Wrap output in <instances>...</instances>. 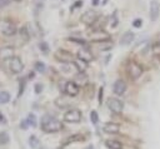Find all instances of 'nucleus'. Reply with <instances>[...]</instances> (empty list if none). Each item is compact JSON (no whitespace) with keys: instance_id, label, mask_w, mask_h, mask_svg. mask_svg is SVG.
<instances>
[{"instance_id":"nucleus-9","label":"nucleus","mask_w":160,"mask_h":149,"mask_svg":"<svg viewBox=\"0 0 160 149\" xmlns=\"http://www.w3.org/2000/svg\"><path fill=\"white\" fill-rule=\"evenodd\" d=\"M96 19H98V14H96V11H94V10H86V11L81 15V18H80V20H81L84 24H86V25H92V24L96 21Z\"/></svg>"},{"instance_id":"nucleus-39","label":"nucleus","mask_w":160,"mask_h":149,"mask_svg":"<svg viewBox=\"0 0 160 149\" xmlns=\"http://www.w3.org/2000/svg\"><path fill=\"white\" fill-rule=\"evenodd\" d=\"M98 4H99V0H92V5H95V6H96Z\"/></svg>"},{"instance_id":"nucleus-31","label":"nucleus","mask_w":160,"mask_h":149,"mask_svg":"<svg viewBox=\"0 0 160 149\" xmlns=\"http://www.w3.org/2000/svg\"><path fill=\"white\" fill-rule=\"evenodd\" d=\"M25 80H26V79H22V81H20V89H19V95H21V94H22V91H24V86H25Z\"/></svg>"},{"instance_id":"nucleus-32","label":"nucleus","mask_w":160,"mask_h":149,"mask_svg":"<svg viewBox=\"0 0 160 149\" xmlns=\"http://www.w3.org/2000/svg\"><path fill=\"white\" fill-rule=\"evenodd\" d=\"M34 89H35V93L39 94V93H41V90H42V85L38 83V84H35V88H34Z\"/></svg>"},{"instance_id":"nucleus-3","label":"nucleus","mask_w":160,"mask_h":149,"mask_svg":"<svg viewBox=\"0 0 160 149\" xmlns=\"http://www.w3.org/2000/svg\"><path fill=\"white\" fill-rule=\"evenodd\" d=\"M126 71H128L130 79L136 80V79H138L139 76H141V74H142V66H141L140 64H138L136 61H130V63H128V65H126Z\"/></svg>"},{"instance_id":"nucleus-19","label":"nucleus","mask_w":160,"mask_h":149,"mask_svg":"<svg viewBox=\"0 0 160 149\" xmlns=\"http://www.w3.org/2000/svg\"><path fill=\"white\" fill-rule=\"evenodd\" d=\"M72 64H74V66L78 69L79 73H84V71L86 70V68H88V63H85V61H82V60H80V59L74 60Z\"/></svg>"},{"instance_id":"nucleus-24","label":"nucleus","mask_w":160,"mask_h":149,"mask_svg":"<svg viewBox=\"0 0 160 149\" xmlns=\"http://www.w3.org/2000/svg\"><path fill=\"white\" fill-rule=\"evenodd\" d=\"M29 145H30L31 148H38V146H39V139H38L35 135H31V136L29 138Z\"/></svg>"},{"instance_id":"nucleus-26","label":"nucleus","mask_w":160,"mask_h":149,"mask_svg":"<svg viewBox=\"0 0 160 149\" xmlns=\"http://www.w3.org/2000/svg\"><path fill=\"white\" fill-rule=\"evenodd\" d=\"M35 70L39 71V73H44L46 70V66H45V64L42 61H36L35 63Z\"/></svg>"},{"instance_id":"nucleus-1","label":"nucleus","mask_w":160,"mask_h":149,"mask_svg":"<svg viewBox=\"0 0 160 149\" xmlns=\"http://www.w3.org/2000/svg\"><path fill=\"white\" fill-rule=\"evenodd\" d=\"M61 128H62V124L55 116L46 114L41 118V129L45 133H56L61 130Z\"/></svg>"},{"instance_id":"nucleus-35","label":"nucleus","mask_w":160,"mask_h":149,"mask_svg":"<svg viewBox=\"0 0 160 149\" xmlns=\"http://www.w3.org/2000/svg\"><path fill=\"white\" fill-rule=\"evenodd\" d=\"M20 126H21V128H22V129H26V128H28V126H29V124H28V121H26V119H25V120H22V121H21V124H20Z\"/></svg>"},{"instance_id":"nucleus-6","label":"nucleus","mask_w":160,"mask_h":149,"mask_svg":"<svg viewBox=\"0 0 160 149\" xmlns=\"http://www.w3.org/2000/svg\"><path fill=\"white\" fill-rule=\"evenodd\" d=\"M64 120L68 123H79L81 120V111L79 109H69L64 114Z\"/></svg>"},{"instance_id":"nucleus-21","label":"nucleus","mask_w":160,"mask_h":149,"mask_svg":"<svg viewBox=\"0 0 160 149\" xmlns=\"http://www.w3.org/2000/svg\"><path fill=\"white\" fill-rule=\"evenodd\" d=\"M26 121H28V124H29V126H32V128H35L38 124V121H36V116H35V114H32V113H30L29 115H28V118H26Z\"/></svg>"},{"instance_id":"nucleus-33","label":"nucleus","mask_w":160,"mask_h":149,"mask_svg":"<svg viewBox=\"0 0 160 149\" xmlns=\"http://www.w3.org/2000/svg\"><path fill=\"white\" fill-rule=\"evenodd\" d=\"M102 93H104V89L100 88V89H99V104L102 103Z\"/></svg>"},{"instance_id":"nucleus-25","label":"nucleus","mask_w":160,"mask_h":149,"mask_svg":"<svg viewBox=\"0 0 160 149\" xmlns=\"http://www.w3.org/2000/svg\"><path fill=\"white\" fill-rule=\"evenodd\" d=\"M98 48H99L100 50H108V49L112 48V43H111L110 40H108V41H102Z\"/></svg>"},{"instance_id":"nucleus-38","label":"nucleus","mask_w":160,"mask_h":149,"mask_svg":"<svg viewBox=\"0 0 160 149\" xmlns=\"http://www.w3.org/2000/svg\"><path fill=\"white\" fill-rule=\"evenodd\" d=\"M34 76H35V74H34V71H30V74L28 75V78H29V79H32Z\"/></svg>"},{"instance_id":"nucleus-7","label":"nucleus","mask_w":160,"mask_h":149,"mask_svg":"<svg viewBox=\"0 0 160 149\" xmlns=\"http://www.w3.org/2000/svg\"><path fill=\"white\" fill-rule=\"evenodd\" d=\"M9 68H10L12 74H19V73L22 71L24 64H22V61H21V59L19 56H12L9 60Z\"/></svg>"},{"instance_id":"nucleus-11","label":"nucleus","mask_w":160,"mask_h":149,"mask_svg":"<svg viewBox=\"0 0 160 149\" xmlns=\"http://www.w3.org/2000/svg\"><path fill=\"white\" fill-rule=\"evenodd\" d=\"M14 46H10V45H6V46H1L0 48V60L1 61H5V60H10L14 55Z\"/></svg>"},{"instance_id":"nucleus-10","label":"nucleus","mask_w":160,"mask_h":149,"mask_svg":"<svg viewBox=\"0 0 160 149\" xmlns=\"http://www.w3.org/2000/svg\"><path fill=\"white\" fill-rule=\"evenodd\" d=\"M90 40L91 41H95V43H102V41L110 40V35L108 33H105L104 30H96V31L91 33Z\"/></svg>"},{"instance_id":"nucleus-40","label":"nucleus","mask_w":160,"mask_h":149,"mask_svg":"<svg viewBox=\"0 0 160 149\" xmlns=\"http://www.w3.org/2000/svg\"><path fill=\"white\" fill-rule=\"evenodd\" d=\"M86 149H92V145H89V146H88Z\"/></svg>"},{"instance_id":"nucleus-8","label":"nucleus","mask_w":160,"mask_h":149,"mask_svg":"<svg viewBox=\"0 0 160 149\" xmlns=\"http://www.w3.org/2000/svg\"><path fill=\"white\" fill-rule=\"evenodd\" d=\"M79 90H80V88H79V85L74 80H69V81L65 83L64 91H65L66 95H69V96H76L79 94Z\"/></svg>"},{"instance_id":"nucleus-5","label":"nucleus","mask_w":160,"mask_h":149,"mask_svg":"<svg viewBox=\"0 0 160 149\" xmlns=\"http://www.w3.org/2000/svg\"><path fill=\"white\" fill-rule=\"evenodd\" d=\"M108 106L114 114H121V111L124 109V103L118 98H109Z\"/></svg>"},{"instance_id":"nucleus-4","label":"nucleus","mask_w":160,"mask_h":149,"mask_svg":"<svg viewBox=\"0 0 160 149\" xmlns=\"http://www.w3.org/2000/svg\"><path fill=\"white\" fill-rule=\"evenodd\" d=\"M54 56H55V59H56L58 61H60V63L68 64V63H72V61H74L72 54H71L70 51H68V50H64V49L56 50V51L54 53Z\"/></svg>"},{"instance_id":"nucleus-22","label":"nucleus","mask_w":160,"mask_h":149,"mask_svg":"<svg viewBox=\"0 0 160 149\" xmlns=\"http://www.w3.org/2000/svg\"><path fill=\"white\" fill-rule=\"evenodd\" d=\"M10 100V94L8 91H0V104H6Z\"/></svg>"},{"instance_id":"nucleus-18","label":"nucleus","mask_w":160,"mask_h":149,"mask_svg":"<svg viewBox=\"0 0 160 149\" xmlns=\"http://www.w3.org/2000/svg\"><path fill=\"white\" fill-rule=\"evenodd\" d=\"M84 140V136L81 134H74V135H70L68 136L65 140H64V145H68L70 143H75V141H81Z\"/></svg>"},{"instance_id":"nucleus-37","label":"nucleus","mask_w":160,"mask_h":149,"mask_svg":"<svg viewBox=\"0 0 160 149\" xmlns=\"http://www.w3.org/2000/svg\"><path fill=\"white\" fill-rule=\"evenodd\" d=\"M9 3H10V0H0V6H1V8H2V6H6Z\"/></svg>"},{"instance_id":"nucleus-23","label":"nucleus","mask_w":160,"mask_h":149,"mask_svg":"<svg viewBox=\"0 0 160 149\" xmlns=\"http://www.w3.org/2000/svg\"><path fill=\"white\" fill-rule=\"evenodd\" d=\"M9 134L6 131H0V145H5L9 143Z\"/></svg>"},{"instance_id":"nucleus-28","label":"nucleus","mask_w":160,"mask_h":149,"mask_svg":"<svg viewBox=\"0 0 160 149\" xmlns=\"http://www.w3.org/2000/svg\"><path fill=\"white\" fill-rule=\"evenodd\" d=\"M39 48L41 49V51H42L44 54H48V53H49V46H48V44H46L45 41L40 43V44H39Z\"/></svg>"},{"instance_id":"nucleus-13","label":"nucleus","mask_w":160,"mask_h":149,"mask_svg":"<svg viewBox=\"0 0 160 149\" xmlns=\"http://www.w3.org/2000/svg\"><path fill=\"white\" fill-rule=\"evenodd\" d=\"M102 130L106 134H118L120 131V125L116 123H112V121H108L104 124Z\"/></svg>"},{"instance_id":"nucleus-27","label":"nucleus","mask_w":160,"mask_h":149,"mask_svg":"<svg viewBox=\"0 0 160 149\" xmlns=\"http://www.w3.org/2000/svg\"><path fill=\"white\" fill-rule=\"evenodd\" d=\"M90 120H91V123L92 124H98V121H99V115H98V113L95 111V110H91V113H90Z\"/></svg>"},{"instance_id":"nucleus-41","label":"nucleus","mask_w":160,"mask_h":149,"mask_svg":"<svg viewBox=\"0 0 160 149\" xmlns=\"http://www.w3.org/2000/svg\"><path fill=\"white\" fill-rule=\"evenodd\" d=\"M14 1H21V0H14Z\"/></svg>"},{"instance_id":"nucleus-17","label":"nucleus","mask_w":160,"mask_h":149,"mask_svg":"<svg viewBox=\"0 0 160 149\" xmlns=\"http://www.w3.org/2000/svg\"><path fill=\"white\" fill-rule=\"evenodd\" d=\"M134 38H135V34H134V33L126 31V33H124V34L121 35V38H120V44H121V45H129V44H131V41L134 40Z\"/></svg>"},{"instance_id":"nucleus-36","label":"nucleus","mask_w":160,"mask_h":149,"mask_svg":"<svg viewBox=\"0 0 160 149\" xmlns=\"http://www.w3.org/2000/svg\"><path fill=\"white\" fill-rule=\"evenodd\" d=\"M6 123V119H5V116L2 115V113L0 111V124H5Z\"/></svg>"},{"instance_id":"nucleus-16","label":"nucleus","mask_w":160,"mask_h":149,"mask_svg":"<svg viewBox=\"0 0 160 149\" xmlns=\"http://www.w3.org/2000/svg\"><path fill=\"white\" fill-rule=\"evenodd\" d=\"M19 36L21 39V41H28L31 36V30H30V25L29 24H25L20 30H19Z\"/></svg>"},{"instance_id":"nucleus-15","label":"nucleus","mask_w":160,"mask_h":149,"mask_svg":"<svg viewBox=\"0 0 160 149\" xmlns=\"http://www.w3.org/2000/svg\"><path fill=\"white\" fill-rule=\"evenodd\" d=\"M78 59L82 60L85 63H89V61L92 60V54L88 48H82V49H80L78 51Z\"/></svg>"},{"instance_id":"nucleus-29","label":"nucleus","mask_w":160,"mask_h":149,"mask_svg":"<svg viewBox=\"0 0 160 149\" xmlns=\"http://www.w3.org/2000/svg\"><path fill=\"white\" fill-rule=\"evenodd\" d=\"M141 25H142L141 19H135V20L132 21V26H134V28H141Z\"/></svg>"},{"instance_id":"nucleus-34","label":"nucleus","mask_w":160,"mask_h":149,"mask_svg":"<svg viewBox=\"0 0 160 149\" xmlns=\"http://www.w3.org/2000/svg\"><path fill=\"white\" fill-rule=\"evenodd\" d=\"M79 6H82V0H76V1H75V4H74V6H72V9L79 8Z\"/></svg>"},{"instance_id":"nucleus-42","label":"nucleus","mask_w":160,"mask_h":149,"mask_svg":"<svg viewBox=\"0 0 160 149\" xmlns=\"http://www.w3.org/2000/svg\"><path fill=\"white\" fill-rule=\"evenodd\" d=\"M58 149H61V148H58Z\"/></svg>"},{"instance_id":"nucleus-12","label":"nucleus","mask_w":160,"mask_h":149,"mask_svg":"<svg viewBox=\"0 0 160 149\" xmlns=\"http://www.w3.org/2000/svg\"><path fill=\"white\" fill-rule=\"evenodd\" d=\"M112 91L115 95H122L125 91H126V83L121 79H118L115 83H114V86H112Z\"/></svg>"},{"instance_id":"nucleus-14","label":"nucleus","mask_w":160,"mask_h":149,"mask_svg":"<svg viewBox=\"0 0 160 149\" xmlns=\"http://www.w3.org/2000/svg\"><path fill=\"white\" fill-rule=\"evenodd\" d=\"M159 13H160V5H159L158 0H151V3H150V19L152 21H155L159 16Z\"/></svg>"},{"instance_id":"nucleus-20","label":"nucleus","mask_w":160,"mask_h":149,"mask_svg":"<svg viewBox=\"0 0 160 149\" xmlns=\"http://www.w3.org/2000/svg\"><path fill=\"white\" fill-rule=\"evenodd\" d=\"M105 145H106V148H109V149H122L121 143L118 141V140H106Z\"/></svg>"},{"instance_id":"nucleus-30","label":"nucleus","mask_w":160,"mask_h":149,"mask_svg":"<svg viewBox=\"0 0 160 149\" xmlns=\"http://www.w3.org/2000/svg\"><path fill=\"white\" fill-rule=\"evenodd\" d=\"M69 40H70V41H74V43H76V44H81V45H84V44H85V40H84V39H76V38H69Z\"/></svg>"},{"instance_id":"nucleus-2","label":"nucleus","mask_w":160,"mask_h":149,"mask_svg":"<svg viewBox=\"0 0 160 149\" xmlns=\"http://www.w3.org/2000/svg\"><path fill=\"white\" fill-rule=\"evenodd\" d=\"M16 31H18L16 25L12 21H10L8 19H4L0 21V35L9 38V36H14L16 34Z\"/></svg>"}]
</instances>
